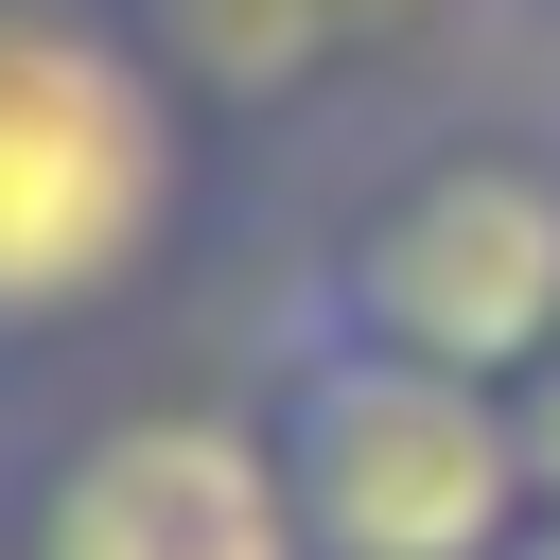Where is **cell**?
<instances>
[{"instance_id": "6", "label": "cell", "mask_w": 560, "mask_h": 560, "mask_svg": "<svg viewBox=\"0 0 560 560\" xmlns=\"http://www.w3.org/2000/svg\"><path fill=\"white\" fill-rule=\"evenodd\" d=\"M508 402H525V455H542V508H560V350H542V368H525Z\"/></svg>"}, {"instance_id": "3", "label": "cell", "mask_w": 560, "mask_h": 560, "mask_svg": "<svg viewBox=\"0 0 560 560\" xmlns=\"http://www.w3.org/2000/svg\"><path fill=\"white\" fill-rule=\"evenodd\" d=\"M315 298L420 368H472V385H525L560 350V158L525 140H455L420 175H385L350 210V245L315 262Z\"/></svg>"}, {"instance_id": "2", "label": "cell", "mask_w": 560, "mask_h": 560, "mask_svg": "<svg viewBox=\"0 0 560 560\" xmlns=\"http://www.w3.org/2000/svg\"><path fill=\"white\" fill-rule=\"evenodd\" d=\"M262 438L298 472L315 560H508L542 525L525 402L472 385V368H420V350L350 332L315 280H298V315L262 350Z\"/></svg>"}, {"instance_id": "4", "label": "cell", "mask_w": 560, "mask_h": 560, "mask_svg": "<svg viewBox=\"0 0 560 560\" xmlns=\"http://www.w3.org/2000/svg\"><path fill=\"white\" fill-rule=\"evenodd\" d=\"M18 560H315V525H298V472H280L262 420L140 402V420H88L35 472Z\"/></svg>"}, {"instance_id": "8", "label": "cell", "mask_w": 560, "mask_h": 560, "mask_svg": "<svg viewBox=\"0 0 560 560\" xmlns=\"http://www.w3.org/2000/svg\"><path fill=\"white\" fill-rule=\"evenodd\" d=\"M508 560H560V508H542V525H525V542H508Z\"/></svg>"}, {"instance_id": "7", "label": "cell", "mask_w": 560, "mask_h": 560, "mask_svg": "<svg viewBox=\"0 0 560 560\" xmlns=\"http://www.w3.org/2000/svg\"><path fill=\"white\" fill-rule=\"evenodd\" d=\"M332 18H350V35H420L438 0H332Z\"/></svg>"}, {"instance_id": "5", "label": "cell", "mask_w": 560, "mask_h": 560, "mask_svg": "<svg viewBox=\"0 0 560 560\" xmlns=\"http://www.w3.org/2000/svg\"><path fill=\"white\" fill-rule=\"evenodd\" d=\"M140 35H158V70L192 105H298L332 52H368L332 0H140Z\"/></svg>"}, {"instance_id": "1", "label": "cell", "mask_w": 560, "mask_h": 560, "mask_svg": "<svg viewBox=\"0 0 560 560\" xmlns=\"http://www.w3.org/2000/svg\"><path fill=\"white\" fill-rule=\"evenodd\" d=\"M192 210V88L140 0H0V350L88 332Z\"/></svg>"}]
</instances>
